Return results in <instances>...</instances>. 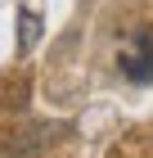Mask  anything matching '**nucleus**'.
I'll return each mask as SVG.
<instances>
[{
	"label": "nucleus",
	"mask_w": 153,
	"mask_h": 158,
	"mask_svg": "<svg viewBox=\"0 0 153 158\" xmlns=\"http://www.w3.org/2000/svg\"><path fill=\"white\" fill-rule=\"evenodd\" d=\"M54 135H63V127H50V122H18V127L9 131V140H5V149H9V158H41Z\"/></svg>",
	"instance_id": "obj_2"
},
{
	"label": "nucleus",
	"mask_w": 153,
	"mask_h": 158,
	"mask_svg": "<svg viewBox=\"0 0 153 158\" xmlns=\"http://www.w3.org/2000/svg\"><path fill=\"white\" fill-rule=\"evenodd\" d=\"M117 68L126 81L135 86H149L153 81V27H135L117 50Z\"/></svg>",
	"instance_id": "obj_1"
},
{
	"label": "nucleus",
	"mask_w": 153,
	"mask_h": 158,
	"mask_svg": "<svg viewBox=\"0 0 153 158\" xmlns=\"http://www.w3.org/2000/svg\"><path fill=\"white\" fill-rule=\"evenodd\" d=\"M36 41H41V14L23 5V9H18V50H23V54H32Z\"/></svg>",
	"instance_id": "obj_3"
}]
</instances>
